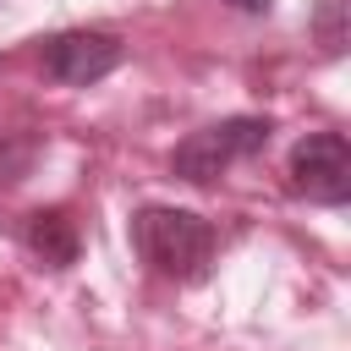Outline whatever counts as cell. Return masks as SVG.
<instances>
[{"instance_id": "cell-1", "label": "cell", "mask_w": 351, "mask_h": 351, "mask_svg": "<svg viewBox=\"0 0 351 351\" xmlns=\"http://www.w3.org/2000/svg\"><path fill=\"white\" fill-rule=\"evenodd\" d=\"M132 247L137 258L165 274V280H197L214 258V225L192 208H165V203H148L132 214Z\"/></svg>"}, {"instance_id": "cell-2", "label": "cell", "mask_w": 351, "mask_h": 351, "mask_svg": "<svg viewBox=\"0 0 351 351\" xmlns=\"http://www.w3.org/2000/svg\"><path fill=\"white\" fill-rule=\"evenodd\" d=\"M269 132H274V126H269L263 115H230V121H214V126L192 132V137L170 154V170H176L181 181L208 186V181H219L230 165L252 159V154L269 143Z\"/></svg>"}, {"instance_id": "cell-3", "label": "cell", "mask_w": 351, "mask_h": 351, "mask_svg": "<svg viewBox=\"0 0 351 351\" xmlns=\"http://www.w3.org/2000/svg\"><path fill=\"white\" fill-rule=\"evenodd\" d=\"M291 192L324 208H340L351 197V148L340 132H313L291 148Z\"/></svg>"}, {"instance_id": "cell-4", "label": "cell", "mask_w": 351, "mask_h": 351, "mask_svg": "<svg viewBox=\"0 0 351 351\" xmlns=\"http://www.w3.org/2000/svg\"><path fill=\"white\" fill-rule=\"evenodd\" d=\"M121 38L104 33V27H71V33H55L44 44V77L60 82V88H88L99 77H110L121 66Z\"/></svg>"}, {"instance_id": "cell-5", "label": "cell", "mask_w": 351, "mask_h": 351, "mask_svg": "<svg viewBox=\"0 0 351 351\" xmlns=\"http://www.w3.org/2000/svg\"><path fill=\"white\" fill-rule=\"evenodd\" d=\"M22 241H27V252H33L44 269H66V263H77V225H71L60 208H38V214H27Z\"/></svg>"}, {"instance_id": "cell-6", "label": "cell", "mask_w": 351, "mask_h": 351, "mask_svg": "<svg viewBox=\"0 0 351 351\" xmlns=\"http://www.w3.org/2000/svg\"><path fill=\"white\" fill-rule=\"evenodd\" d=\"M313 33H318V44H324L329 55H335V49H346V0H318Z\"/></svg>"}, {"instance_id": "cell-7", "label": "cell", "mask_w": 351, "mask_h": 351, "mask_svg": "<svg viewBox=\"0 0 351 351\" xmlns=\"http://www.w3.org/2000/svg\"><path fill=\"white\" fill-rule=\"evenodd\" d=\"M225 5H230V11H247V16H263L274 0H225Z\"/></svg>"}]
</instances>
